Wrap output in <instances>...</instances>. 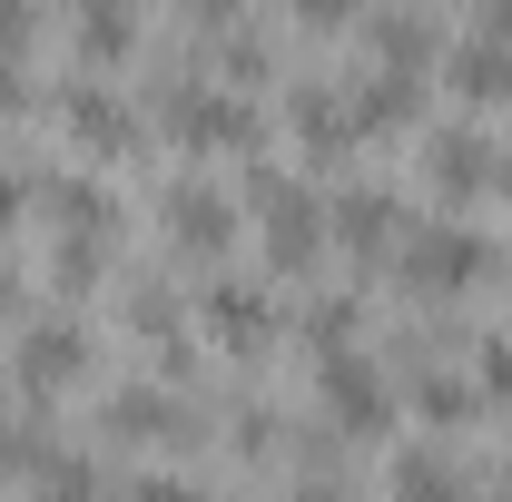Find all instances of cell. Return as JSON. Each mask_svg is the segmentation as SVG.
I'll return each mask as SVG.
<instances>
[{
    "mask_svg": "<svg viewBox=\"0 0 512 502\" xmlns=\"http://www.w3.org/2000/svg\"><path fill=\"white\" fill-rule=\"evenodd\" d=\"M306 20H355V0H296Z\"/></svg>",
    "mask_w": 512,
    "mask_h": 502,
    "instance_id": "18",
    "label": "cell"
},
{
    "mask_svg": "<svg viewBox=\"0 0 512 502\" xmlns=\"http://www.w3.org/2000/svg\"><path fill=\"white\" fill-rule=\"evenodd\" d=\"M473 394L483 404H512V345H483L473 355Z\"/></svg>",
    "mask_w": 512,
    "mask_h": 502,
    "instance_id": "15",
    "label": "cell"
},
{
    "mask_svg": "<svg viewBox=\"0 0 512 502\" xmlns=\"http://www.w3.org/2000/svg\"><path fill=\"white\" fill-rule=\"evenodd\" d=\"M109 424H119V434H168V424H178V414H168V404H158V394H148V384H128L119 404H109Z\"/></svg>",
    "mask_w": 512,
    "mask_h": 502,
    "instance_id": "14",
    "label": "cell"
},
{
    "mask_svg": "<svg viewBox=\"0 0 512 502\" xmlns=\"http://www.w3.org/2000/svg\"><path fill=\"white\" fill-rule=\"evenodd\" d=\"M207 325H217L227 345H266V296H256V286H217V296H207Z\"/></svg>",
    "mask_w": 512,
    "mask_h": 502,
    "instance_id": "12",
    "label": "cell"
},
{
    "mask_svg": "<svg viewBox=\"0 0 512 502\" xmlns=\"http://www.w3.org/2000/svg\"><path fill=\"white\" fill-rule=\"evenodd\" d=\"M168 237H178L188 256H217L227 237H237V207L207 188V178H188V188H168Z\"/></svg>",
    "mask_w": 512,
    "mask_h": 502,
    "instance_id": "6",
    "label": "cell"
},
{
    "mask_svg": "<svg viewBox=\"0 0 512 502\" xmlns=\"http://www.w3.org/2000/svg\"><path fill=\"white\" fill-rule=\"evenodd\" d=\"M434 188H444V197L493 188V148H483V138H463V128H453V138H434Z\"/></svg>",
    "mask_w": 512,
    "mask_h": 502,
    "instance_id": "11",
    "label": "cell"
},
{
    "mask_svg": "<svg viewBox=\"0 0 512 502\" xmlns=\"http://www.w3.org/2000/svg\"><path fill=\"white\" fill-rule=\"evenodd\" d=\"M296 128H306V148H316V158L355 148V109H345V99H325V89H306V99H296Z\"/></svg>",
    "mask_w": 512,
    "mask_h": 502,
    "instance_id": "13",
    "label": "cell"
},
{
    "mask_svg": "<svg viewBox=\"0 0 512 502\" xmlns=\"http://www.w3.org/2000/svg\"><path fill=\"white\" fill-rule=\"evenodd\" d=\"M79 365H89V335H79L69 315H50V325H20V375L40 384V394L79 384Z\"/></svg>",
    "mask_w": 512,
    "mask_h": 502,
    "instance_id": "5",
    "label": "cell"
},
{
    "mask_svg": "<svg viewBox=\"0 0 512 502\" xmlns=\"http://www.w3.org/2000/svg\"><path fill=\"white\" fill-rule=\"evenodd\" d=\"M453 89H463V99H503V89H512V30L483 20V30L453 50Z\"/></svg>",
    "mask_w": 512,
    "mask_h": 502,
    "instance_id": "7",
    "label": "cell"
},
{
    "mask_svg": "<svg viewBox=\"0 0 512 502\" xmlns=\"http://www.w3.org/2000/svg\"><path fill=\"white\" fill-rule=\"evenodd\" d=\"M394 502H473V483L453 473V453H424V443H414V453L394 463Z\"/></svg>",
    "mask_w": 512,
    "mask_h": 502,
    "instance_id": "10",
    "label": "cell"
},
{
    "mask_svg": "<svg viewBox=\"0 0 512 502\" xmlns=\"http://www.w3.org/2000/svg\"><path fill=\"white\" fill-rule=\"evenodd\" d=\"M50 502H99V473H89V463H60V473H50Z\"/></svg>",
    "mask_w": 512,
    "mask_h": 502,
    "instance_id": "16",
    "label": "cell"
},
{
    "mask_svg": "<svg viewBox=\"0 0 512 502\" xmlns=\"http://www.w3.org/2000/svg\"><path fill=\"white\" fill-rule=\"evenodd\" d=\"M394 227H404V207H394L384 188H355L345 207H335V237H345V247H365V256L394 247Z\"/></svg>",
    "mask_w": 512,
    "mask_h": 502,
    "instance_id": "9",
    "label": "cell"
},
{
    "mask_svg": "<svg viewBox=\"0 0 512 502\" xmlns=\"http://www.w3.org/2000/svg\"><path fill=\"white\" fill-rule=\"evenodd\" d=\"M168 128H178L188 148H247V138H256V109H247V99H227V89H178V99H168Z\"/></svg>",
    "mask_w": 512,
    "mask_h": 502,
    "instance_id": "4",
    "label": "cell"
},
{
    "mask_svg": "<svg viewBox=\"0 0 512 502\" xmlns=\"http://www.w3.org/2000/svg\"><path fill=\"white\" fill-rule=\"evenodd\" d=\"M69 138H79V148H99V158H128V148H138V119H128L119 99L79 89V99H69Z\"/></svg>",
    "mask_w": 512,
    "mask_h": 502,
    "instance_id": "8",
    "label": "cell"
},
{
    "mask_svg": "<svg viewBox=\"0 0 512 502\" xmlns=\"http://www.w3.org/2000/svg\"><path fill=\"white\" fill-rule=\"evenodd\" d=\"M404 276H414L424 296H453V286H483V276H493V247H483L473 227H414Z\"/></svg>",
    "mask_w": 512,
    "mask_h": 502,
    "instance_id": "2",
    "label": "cell"
},
{
    "mask_svg": "<svg viewBox=\"0 0 512 502\" xmlns=\"http://www.w3.org/2000/svg\"><path fill=\"white\" fill-rule=\"evenodd\" d=\"M325 414L345 434H384L394 424V384L365 365V355H325Z\"/></svg>",
    "mask_w": 512,
    "mask_h": 502,
    "instance_id": "3",
    "label": "cell"
},
{
    "mask_svg": "<svg viewBox=\"0 0 512 502\" xmlns=\"http://www.w3.org/2000/svg\"><path fill=\"white\" fill-rule=\"evenodd\" d=\"M247 207H256V237H266V256H276L286 276H296V266H316L325 237H335V217H325V207L296 188V178H256Z\"/></svg>",
    "mask_w": 512,
    "mask_h": 502,
    "instance_id": "1",
    "label": "cell"
},
{
    "mask_svg": "<svg viewBox=\"0 0 512 502\" xmlns=\"http://www.w3.org/2000/svg\"><path fill=\"white\" fill-rule=\"evenodd\" d=\"M128 502H207V493H197V483H168V473H148V483H138Z\"/></svg>",
    "mask_w": 512,
    "mask_h": 502,
    "instance_id": "17",
    "label": "cell"
},
{
    "mask_svg": "<svg viewBox=\"0 0 512 502\" xmlns=\"http://www.w3.org/2000/svg\"><path fill=\"white\" fill-rule=\"evenodd\" d=\"M188 10H197V20H227V10H237V0H188Z\"/></svg>",
    "mask_w": 512,
    "mask_h": 502,
    "instance_id": "19",
    "label": "cell"
},
{
    "mask_svg": "<svg viewBox=\"0 0 512 502\" xmlns=\"http://www.w3.org/2000/svg\"><path fill=\"white\" fill-rule=\"evenodd\" d=\"M503 502H512V473H503Z\"/></svg>",
    "mask_w": 512,
    "mask_h": 502,
    "instance_id": "20",
    "label": "cell"
}]
</instances>
